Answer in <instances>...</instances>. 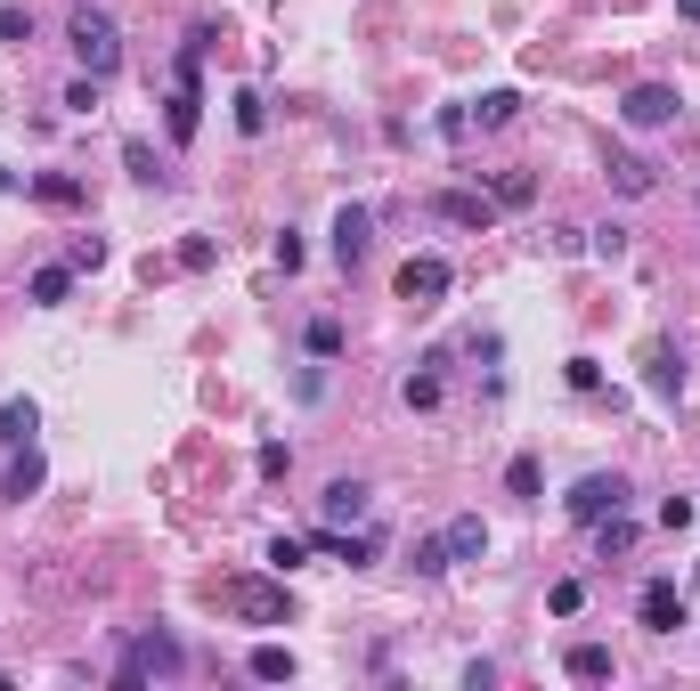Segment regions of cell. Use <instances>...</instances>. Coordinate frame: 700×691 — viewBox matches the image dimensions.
I'll return each instance as SVG.
<instances>
[{"instance_id": "obj_1", "label": "cell", "mask_w": 700, "mask_h": 691, "mask_svg": "<svg viewBox=\"0 0 700 691\" xmlns=\"http://www.w3.org/2000/svg\"><path fill=\"white\" fill-rule=\"evenodd\" d=\"M66 41H74V66L81 74H98V81H114L122 74V25H114V9H81L66 17Z\"/></svg>"}, {"instance_id": "obj_2", "label": "cell", "mask_w": 700, "mask_h": 691, "mask_svg": "<svg viewBox=\"0 0 700 691\" xmlns=\"http://www.w3.org/2000/svg\"><path fill=\"white\" fill-rule=\"evenodd\" d=\"M448 285H457V268H448L440 253H407V261H400V277H391V293H400L407 309H440V301H448Z\"/></svg>"}, {"instance_id": "obj_3", "label": "cell", "mask_w": 700, "mask_h": 691, "mask_svg": "<svg viewBox=\"0 0 700 691\" xmlns=\"http://www.w3.org/2000/svg\"><path fill=\"white\" fill-rule=\"evenodd\" d=\"M220 611H237V618H253V626H285V585H270V578H229L220 585Z\"/></svg>"}, {"instance_id": "obj_4", "label": "cell", "mask_w": 700, "mask_h": 691, "mask_svg": "<svg viewBox=\"0 0 700 691\" xmlns=\"http://www.w3.org/2000/svg\"><path fill=\"white\" fill-rule=\"evenodd\" d=\"M676 114H685V98H676L668 81H635V90L620 98V122H627V131H668Z\"/></svg>"}, {"instance_id": "obj_5", "label": "cell", "mask_w": 700, "mask_h": 691, "mask_svg": "<svg viewBox=\"0 0 700 691\" xmlns=\"http://www.w3.org/2000/svg\"><path fill=\"white\" fill-rule=\"evenodd\" d=\"M620 505H627V480H620V472H587L579 489L562 496V513H570V520H587V529H594L603 513H620Z\"/></svg>"}, {"instance_id": "obj_6", "label": "cell", "mask_w": 700, "mask_h": 691, "mask_svg": "<svg viewBox=\"0 0 700 691\" xmlns=\"http://www.w3.org/2000/svg\"><path fill=\"white\" fill-rule=\"evenodd\" d=\"M179 667H188V659H179V643H172V635H139L131 651H122V683H147V676H179Z\"/></svg>"}, {"instance_id": "obj_7", "label": "cell", "mask_w": 700, "mask_h": 691, "mask_svg": "<svg viewBox=\"0 0 700 691\" xmlns=\"http://www.w3.org/2000/svg\"><path fill=\"white\" fill-rule=\"evenodd\" d=\"M635 618H644L652 635H676V626H685V585H676V578H652L644 602H635Z\"/></svg>"}, {"instance_id": "obj_8", "label": "cell", "mask_w": 700, "mask_h": 691, "mask_svg": "<svg viewBox=\"0 0 700 691\" xmlns=\"http://www.w3.org/2000/svg\"><path fill=\"white\" fill-rule=\"evenodd\" d=\"M367 244H375V212H367V204H342V212H335V261L359 268Z\"/></svg>"}, {"instance_id": "obj_9", "label": "cell", "mask_w": 700, "mask_h": 691, "mask_svg": "<svg viewBox=\"0 0 700 691\" xmlns=\"http://www.w3.org/2000/svg\"><path fill=\"white\" fill-rule=\"evenodd\" d=\"M644 391H652V399H685V359H676V342H652L644 350Z\"/></svg>"}, {"instance_id": "obj_10", "label": "cell", "mask_w": 700, "mask_h": 691, "mask_svg": "<svg viewBox=\"0 0 700 691\" xmlns=\"http://www.w3.org/2000/svg\"><path fill=\"white\" fill-rule=\"evenodd\" d=\"M41 480H50V464H41V448H9V472H0V496H9V505H25V496H41Z\"/></svg>"}, {"instance_id": "obj_11", "label": "cell", "mask_w": 700, "mask_h": 691, "mask_svg": "<svg viewBox=\"0 0 700 691\" xmlns=\"http://www.w3.org/2000/svg\"><path fill=\"white\" fill-rule=\"evenodd\" d=\"M440 220L448 228H497V204L472 196V187H448V196H440Z\"/></svg>"}, {"instance_id": "obj_12", "label": "cell", "mask_w": 700, "mask_h": 691, "mask_svg": "<svg viewBox=\"0 0 700 691\" xmlns=\"http://www.w3.org/2000/svg\"><path fill=\"white\" fill-rule=\"evenodd\" d=\"M163 131H172V146H188V139L204 131V90H196V81H179V90H172V114H163Z\"/></svg>"}, {"instance_id": "obj_13", "label": "cell", "mask_w": 700, "mask_h": 691, "mask_svg": "<svg viewBox=\"0 0 700 691\" xmlns=\"http://www.w3.org/2000/svg\"><path fill=\"white\" fill-rule=\"evenodd\" d=\"M318 513L335 520V529H350V520L367 513V480H326V496H318Z\"/></svg>"}, {"instance_id": "obj_14", "label": "cell", "mask_w": 700, "mask_h": 691, "mask_svg": "<svg viewBox=\"0 0 700 691\" xmlns=\"http://www.w3.org/2000/svg\"><path fill=\"white\" fill-rule=\"evenodd\" d=\"M603 179L620 187V196H652V187H660V172H652L644 155H603Z\"/></svg>"}, {"instance_id": "obj_15", "label": "cell", "mask_w": 700, "mask_h": 691, "mask_svg": "<svg viewBox=\"0 0 700 691\" xmlns=\"http://www.w3.org/2000/svg\"><path fill=\"white\" fill-rule=\"evenodd\" d=\"M489 204H497V212H529V204H538V172H497L489 179Z\"/></svg>"}, {"instance_id": "obj_16", "label": "cell", "mask_w": 700, "mask_h": 691, "mask_svg": "<svg viewBox=\"0 0 700 691\" xmlns=\"http://www.w3.org/2000/svg\"><path fill=\"white\" fill-rule=\"evenodd\" d=\"M562 676L570 683H611V651H603V643H570V651H562Z\"/></svg>"}, {"instance_id": "obj_17", "label": "cell", "mask_w": 700, "mask_h": 691, "mask_svg": "<svg viewBox=\"0 0 700 691\" xmlns=\"http://www.w3.org/2000/svg\"><path fill=\"white\" fill-rule=\"evenodd\" d=\"M440 546H448V561H481L489 553V529H481V520H448V529H440Z\"/></svg>"}, {"instance_id": "obj_18", "label": "cell", "mask_w": 700, "mask_h": 691, "mask_svg": "<svg viewBox=\"0 0 700 691\" xmlns=\"http://www.w3.org/2000/svg\"><path fill=\"white\" fill-rule=\"evenodd\" d=\"M33 431H41V407L33 399H9V407H0V448H33Z\"/></svg>"}, {"instance_id": "obj_19", "label": "cell", "mask_w": 700, "mask_h": 691, "mask_svg": "<svg viewBox=\"0 0 700 691\" xmlns=\"http://www.w3.org/2000/svg\"><path fill=\"white\" fill-rule=\"evenodd\" d=\"M33 309H57V301H66V293H74V261H50V268H33Z\"/></svg>"}, {"instance_id": "obj_20", "label": "cell", "mask_w": 700, "mask_h": 691, "mask_svg": "<svg viewBox=\"0 0 700 691\" xmlns=\"http://www.w3.org/2000/svg\"><path fill=\"white\" fill-rule=\"evenodd\" d=\"M33 196L50 204V212H81V179H66V172H41V179H33Z\"/></svg>"}, {"instance_id": "obj_21", "label": "cell", "mask_w": 700, "mask_h": 691, "mask_svg": "<svg viewBox=\"0 0 700 691\" xmlns=\"http://www.w3.org/2000/svg\"><path fill=\"white\" fill-rule=\"evenodd\" d=\"M513 114H522V90H481V107H472V122H481V131H505Z\"/></svg>"}, {"instance_id": "obj_22", "label": "cell", "mask_w": 700, "mask_h": 691, "mask_svg": "<svg viewBox=\"0 0 700 691\" xmlns=\"http://www.w3.org/2000/svg\"><path fill=\"white\" fill-rule=\"evenodd\" d=\"M244 667H253V683H294V651H285V643H261Z\"/></svg>"}, {"instance_id": "obj_23", "label": "cell", "mask_w": 700, "mask_h": 691, "mask_svg": "<svg viewBox=\"0 0 700 691\" xmlns=\"http://www.w3.org/2000/svg\"><path fill=\"white\" fill-rule=\"evenodd\" d=\"M594 546H603V561L611 553H635V520L627 513H603V520H594Z\"/></svg>"}, {"instance_id": "obj_24", "label": "cell", "mask_w": 700, "mask_h": 691, "mask_svg": "<svg viewBox=\"0 0 700 691\" xmlns=\"http://www.w3.org/2000/svg\"><path fill=\"white\" fill-rule=\"evenodd\" d=\"M505 489L522 496V505H538V489H546V472H538V456H513L505 464Z\"/></svg>"}, {"instance_id": "obj_25", "label": "cell", "mask_w": 700, "mask_h": 691, "mask_svg": "<svg viewBox=\"0 0 700 691\" xmlns=\"http://www.w3.org/2000/svg\"><path fill=\"white\" fill-rule=\"evenodd\" d=\"M400 399L416 407V415H431V407L448 399V383H440V374H407V383H400Z\"/></svg>"}, {"instance_id": "obj_26", "label": "cell", "mask_w": 700, "mask_h": 691, "mask_svg": "<svg viewBox=\"0 0 700 691\" xmlns=\"http://www.w3.org/2000/svg\"><path fill=\"white\" fill-rule=\"evenodd\" d=\"M25 41H33V17L17 0H0V50H25Z\"/></svg>"}, {"instance_id": "obj_27", "label": "cell", "mask_w": 700, "mask_h": 691, "mask_svg": "<svg viewBox=\"0 0 700 691\" xmlns=\"http://www.w3.org/2000/svg\"><path fill=\"white\" fill-rule=\"evenodd\" d=\"M587 253H594V261H627V228H620V220H603V228L587 237Z\"/></svg>"}, {"instance_id": "obj_28", "label": "cell", "mask_w": 700, "mask_h": 691, "mask_svg": "<svg viewBox=\"0 0 700 691\" xmlns=\"http://www.w3.org/2000/svg\"><path fill=\"white\" fill-rule=\"evenodd\" d=\"M407 570H416V578H440V570H457V561H448L440 537H416V561H407Z\"/></svg>"}, {"instance_id": "obj_29", "label": "cell", "mask_w": 700, "mask_h": 691, "mask_svg": "<svg viewBox=\"0 0 700 691\" xmlns=\"http://www.w3.org/2000/svg\"><path fill=\"white\" fill-rule=\"evenodd\" d=\"M237 131H244V139H261V131H270V107H261L253 90H237Z\"/></svg>"}, {"instance_id": "obj_30", "label": "cell", "mask_w": 700, "mask_h": 691, "mask_svg": "<svg viewBox=\"0 0 700 691\" xmlns=\"http://www.w3.org/2000/svg\"><path fill=\"white\" fill-rule=\"evenodd\" d=\"M302 561H310V546H302V537H270V570H277V578L302 570Z\"/></svg>"}, {"instance_id": "obj_31", "label": "cell", "mask_w": 700, "mask_h": 691, "mask_svg": "<svg viewBox=\"0 0 700 691\" xmlns=\"http://www.w3.org/2000/svg\"><path fill=\"white\" fill-rule=\"evenodd\" d=\"M122 172H131V179H155V146L147 139H122Z\"/></svg>"}, {"instance_id": "obj_32", "label": "cell", "mask_w": 700, "mask_h": 691, "mask_svg": "<svg viewBox=\"0 0 700 691\" xmlns=\"http://www.w3.org/2000/svg\"><path fill=\"white\" fill-rule=\"evenodd\" d=\"M546 602H554V618H579V611H587V585H579V578H562Z\"/></svg>"}, {"instance_id": "obj_33", "label": "cell", "mask_w": 700, "mask_h": 691, "mask_svg": "<svg viewBox=\"0 0 700 691\" xmlns=\"http://www.w3.org/2000/svg\"><path fill=\"white\" fill-rule=\"evenodd\" d=\"M98 90H107L98 74H74V81H66V107H74V114H90V107H98Z\"/></svg>"}, {"instance_id": "obj_34", "label": "cell", "mask_w": 700, "mask_h": 691, "mask_svg": "<svg viewBox=\"0 0 700 691\" xmlns=\"http://www.w3.org/2000/svg\"><path fill=\"white\" fill-rule=\"evenodd\" d=\"M253 464H261V480H285V464H294V448H285V439H270V448H261Z\"/></svg>"}, {"instance_id": "obj_35", "label": "cell", "mask_w": 700, "mask_h": 691, "mask_svg": "<svg viewBox=\"0 0 700 691\" xmlns=\"http://www.w3.org/2000/svg\"><path fill=\"white\" fill-rule=\"evenodd\" d=\"M335 350H342V326L318 318V326H310V359H335Z\"/></svg>"}, {"instance_id": "obj_36", "label": "cell", "mask_w": 700, "mask_h": 691, "mask_svg": "<svg viewBox=\"0 0 700 691\" xmlns=\"http://www.w3.org/2000/svg\"><path fill=\"white\" fill-rule=\"evenodd\" d=\"M692 520H700L692 496H668V505H660V529H692Z\"/></svg>"}, {"instance_id": "obj_37", "label": "cell", "mask_w": 700, "mask_h": 691, "mask_svg": "<svg viewBox=\"0 0 700 691\" xmlns=\"http://www.w3.org/2000/svg\"><path fill=\"white\" fill-rule=\"evenodd\" d=\"M66 261H74V268H98V261H107V237H74Z\"/></svg>"}, {"instance_id": "obj_38", "label": "cell", "mask_w": 700, "mask_h": 691, "mask_svg": "<svg viewBox=\"0 0 700 691\" xmlns=\"http://www.w3.org/2000/svg\"><path fill=\"white\" fill-rule=\"evenodd\" d=\"M464 131H472V107H440V139H448V146H457Z\"/></svg>"}, {"instance_id": "obj_39", "label": "cell", "mask_w": 700, "mask_h": 691, "mask_svg": "<svg viewBox=\"0 0 700 691\" xmlns=\"http://www.w3.org/2000/svg\"><path fill=\"white\" fill-rule=\"evenodd\" d=\"M179 268H212V237H188V244H179Z\"/></svg>"}, {"instance_id": "obj_40", "label": "cell", "mask_w": 700, "mask_h": 691, "mask_svg": "<svg viewBox=\"0 0 700 691\" xmlns=\"http://www.w3.org/2000/svg\"><path fill=\"white\" fill-rule=\"evenodd\" d=\"M570 391H603V366H594V359H570Z\"/></svg>"}, {"instance_id": "obj_41", "label": "cell", "mask_w": 700, "mask_h": 691, "mask_svg": "<svg viewBox=\"0 0 700 691\" xmlns=\"http://www.w3.org/2000/svg\"><path fill=\"white\" fill-rule=\"evenodd\" d=\"M676 17H685V25H700V0H676Z\"/></svg>"}]
</instances>
